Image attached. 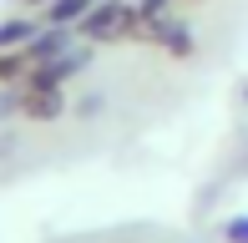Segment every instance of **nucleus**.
Listing matches in <instances>:
<instances>
[{"mask_svg": "<svg viewBox=\"0 0 248 243\" xmlns=\"http://www.w3.org/2000/svg\"><path fill=\"white\" fill-rule=\"evenodd\" d=\"M142 30V10L137 0H101L96 10H86L76 20V36L92 41V46H117V41H137Z\"/></svg>", "mask_w": 248, "mask_h": 243, "instance_id": "1", "label": "nucleus"}, {"mask_svg": "<svg viewBox=\"0 0 248 243\" xmlns=\"http://www.w3.org/2000/svg\"><path fill=\"white\" fill-rule=\"evenodd\" d=\"M137 41H147V46L167 51L172 61H187V56L198 51V36H193V26H187V15H183V10H167V15H152V20H142Z\"/></svg>", "mask_w": 248, "mask_h": 243, "instance_id": "2", "label": "nucleus"}, {"mask_svg": "<svg viewBox=\"0 0 248 243\" xmlns=\"http://www.w3.org/2000/svg\"><path fill=\"white\" fill-rule=\"evenodd\" d=\"M92 61H96V46H92V41H81V36H76L71 46L61 51V56H51V61L31 66V71H26V81H46V86H66V81H76V76H81V71H92Z\"/></svg>", "mask_w": 248, "mask_h": 243, "instance_id": "3", "label": "nucleus"}, {"mask_svg": "<svg viewBox=\"0 0 248 243\" xmlns=\"http://www.w3.org/2000/svg\"><path fill=\"white\" fill-rule=\"evenodd\" d=\"M66 112H71V96H66V86L20 81V117H26V122H41V127H51V122H61Z\"/></svg>", "mask_w": 248, "mask_h": 243, "instance_id": "4", "label": "nucleus"}, {"mask_svg": "<svg viewBox=\"0 0 248 243\" xmlns=\"http://www.w3.org/2000/svg\"><path fill=\"white\" fill-rule=\"evenodd\" d=\"M36 30H41V15H36V10H20V15L0 20V51H26L31 41H36Z\"/></svg>", "mask_w": 248, "mask_h": 243, "instance_id": "5", "label": "nucleus"}, {"mask_svg": "<svg viewBox=\"0 0 248 243\" xmlns=\"http://www.w3.org/2000/svg\"><path fill=\"white\" fill-rule=\"evenodd\" d=\"M71 41H76V30H66V26H41L36 41L26 46V56H31V66H41V61H51V56H61Z\"/></svg>", "mask_w": 248, "mask_h": 243, "instance_id": "6", "label": "nucleus"}, {"mask_svg": "<svg viewBox=\"0 0 248 243\" xmlns=\"http://www.w3.org/2000/svg\"><path fill=\"white\" fill-rule=\"evenodd\" d=\"M101 0H51L46 10H41V26H66V30H76V20L86 15V10H96Z\"/></svg>", "mask_w": 248, "mask_h": 243, "instance_id": "7", "label": "nucleus"}, {"mask_svg": "<svg viewBox=\"0 0 248 243\" xmlns=\"http://www.w3.org/2000/svg\"><path fill=\"white\" fill-rule=\"evenodd\" d=\"M71 112H76V122L101 117V112H107V91H86V96H76V102H71Z\"/></svg>", "mask_w": 248, "mask_h": 243, "instance_id": "8", "label": "nucleus"}, {"mask_svg": "<svg viewBox=\"0 0 248 243\" xmlns=\"http://www.w3.org/2000/svg\"><path fill=\"white\" fill-rule=\"evenodd\" d=\"M20 112V81H0V122Z\"/></svg>", "mask_w": 248, "mask_h": 243, "instance_id": "9", "label": "nucleus"}, {"mask_svg": "<svg viewBox=\"0 0 248 243\" xmlns=\"http://www.w3.org/2000/svg\"><path fill=\"white\" fill-rule=\"evenodd\" d=\"M223 243H248V213L223 218Z\"/></svg>", "mask_w": 248, "mask_h": 243, "instance_id": "10", "label": "nucleus"}, {"mask_svg": "<svg viewBox=\"0 0 248 243\" xmlns=\"http://www.w3.org/2000/svg\"><path fill=\"white\" fill-rule=\"evenodd\" d=\"M16 5H20V10H36V15H41V10H46L51 0H16Z\"/></svg>", "mask_w": 248, "mask_h": 243, "instance_id": "11", "label": "nucleus"}, {"mask_svg": "<svg viewBox=\"0 0 248 243\" xmlns=\"http://www.w3.org/2000/svg\"><path fill=\"white\" fill-rule=\"evenodd\" d=\"M16 152V137H0V157H10Z\"/></svg>", "mask_w": 248, "mask_h": 243, "instance_id": "12", "label": "nucleus"}, {"mask_svg": "<svg viewBox=\"0 0 248 243\" xmlns=\"http://www.w3.org/2000/svg\"><path fill=\"white\" fill-rule=\"evenodd\" d=\"M177 5H198V0H177Z\"/></svg>", "mask_w": 248, "mask_h": 243, "instance_id": "13", "label": "nucleus"}, {"mask_svg": "<svg viewBox=\"0 0 248 243\" xmlns=\"http://www.w3.org/2000/svg\"><path fill=\"white\" fill-rule=\"evenodd\" d=\"M243 102H248V86H243Z\"/></svg>", "mask_w": 248, "mask_h": 243, "instance_id": "14", "label": "nucleus"}]
</instances>
